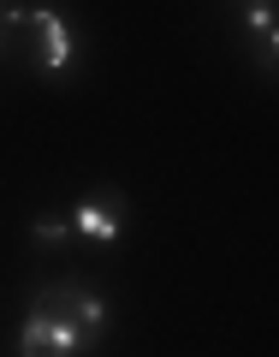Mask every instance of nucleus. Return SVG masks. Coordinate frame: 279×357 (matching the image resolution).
<instances>
[{
    "instance_id": "1",
    "label": "nucleus",
    "mask_w": 279,
    "mask_h": 357,
    "mask_svg": "<svg viewBox=\"0 0 279 357\" xmlns=\"http://www.w3.org/2000/svg\"><path fill=\"white\" fill-rule=\"evenodd\" d=\"M83 345H89L83 328H72V321L48 316V310H36V304L18 321V357H77Z\"/></svg>"
},
{
    "instance_id": "2",
    "label": "nucleus",
    "mask_w": 279,
    "mask_h": 357,
    "mask_svg": "<svg viewBox=\"0 0 279 357\" xmlns=\"http://www.w3.org/2000/svg\"><path fill=\"white\" fill-rule=\"evenodd\" d=\"M30 304L48 310V316H60V321H72V328H83L89 340H95V333H107V316H113V310H107V298L83 292V286H72V280H65V286H42Z\"/></svg>"
},
{
    "instance_id": "3",
    "label": "nucleus",
    "mask_w": 279,
    "mask_h": 357,
    "mask_svg": "<svg viewBox=\"0 0 279 357\" xmlns=\"http://www.w3.org/2000/svg\"><path fill=\"white\" fill-rule=\"evenodd\" d=\"M24 24L36 30V36H30V60H36V72H65V66H72V48H77L72 24H65L54 6H30Z\"/></svg>"
},
{
    "instance_id": "4",
    "label": "nucleus",
    "mask_w": 279,
    "mask_h": 357,
    "mask_svg": "<svg viewBox=\"0 0 279 357\" xmlns=\"http://www.w3.org/2000/svg\"><path fill=\"white\" fill-rule=\"evenodd\" d=\"M119 220H125V197L102 191V197H89V203H77L72 232H83V238H95V244H113L119 238Z\"/></svg>"
},
{
    "instance_id": "5",
    "label": "nucleus",
    "mask_w": 279,
    "mask_h": 357,
    "mask_svg": "<svg viewBox=\"0 0 279 357\" xmlns=\"http://www.w3.org/2000/svg\"><path fill=\"white\" fill-rule=\"evenodd\" d=\"M30 238H36V244H65V238H72V220H65V215H36Z\"/></svg>"
}]
</instances>
